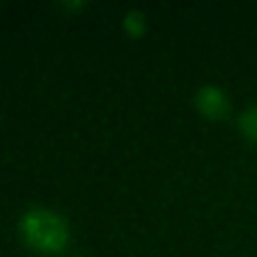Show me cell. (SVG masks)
Listing matches in <instances>:
<instances>
[{"mask_svg": "<svg viewBox=\"0 0 257 257\" xmlns=\"http://www.w3.org/2000/svg\"><path fill=\"white\" fill-rule=\"evenodd\" d=\"M20 229L26 241L44 251H56L66 243V223L48 209H30L20 221Z\"/></svg>", "mask_w": 257, "mask_h": 257, "instance_id": "cell-1", "label": "cell"}, {"mask_svg": "<svg viewBox=\"0 0 257 257\" xmlns=\"http://www.w3.org/2000/svg\"><path fill=\"white\" fill-rule=\"evenodd\" d=\"M195 102H197L199 110L207 116H223L229 110V102H227L225 92L213 84L201 86L195 94Z\"/></svg>", "mask_w": 257, "mask_h": 257, "instance_id": "cell-2", "label": "cell"}, {"mask_svg": "<svg viewBox=\"0 0 257 257\" xmlns=\"http://www.w3.org/2000/svg\"><path fill=\"white\" fill-rule=\"evenodd\" d=\"M239 126L241 131L251 137V139H257V106H249L241 116H239Z\"/></svg>", "mask_w": 257, "mask_h": 257, "instance_id": "cell-3", "label": "cell"}, {"mask_svg": "<svg viewBox=\"0 0 257 257\" xmlns=\"http://www.w3.org/2000/svg\"><path fill=\"white\" fill-rule=\"evenodd\" d=\"M124 26H126V30H128L131 34H141V30H143V26H145L143 14H141L139 10H128V12L124 14Z\"/></svg>", "mask_w": 257, "mask_h": 257, "instance_id": "cell-4", "label": "cell"}]
</instances>
